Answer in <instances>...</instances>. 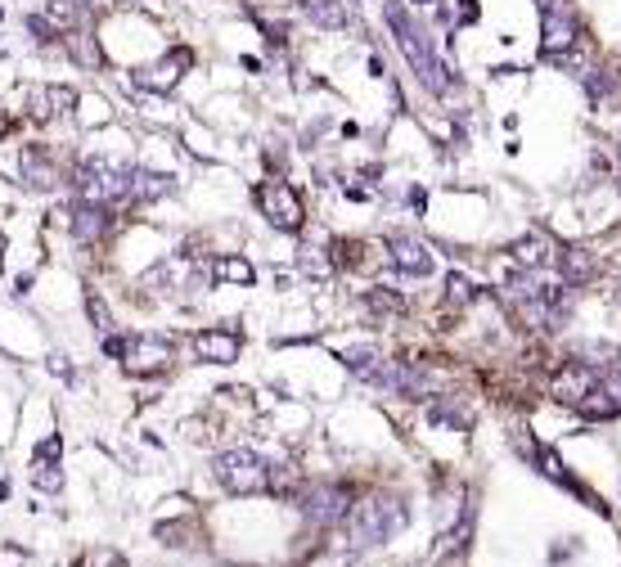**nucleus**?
<instances>
[{"label": "nucleus", "instance_id": "nucleus-1", "mask_svg": "<svg viewBox=\"0 0 621 567\" xmlns=\"http://www.w3.org/2000/svg\"><path fill=\"white\" fill-rule=\"evenodd\" d=\"M383 14H387V27H392L396 45H401L405 63L414 68V77H419L428 90H437V95H441V90H446V63L437 59V50H432L428 32L414 23L410 9H405L401 0H383Z\"/></svg>", "mask_w": 621, "mask_h": 567}, {"label": "nucleus", "instance_id": "nucleus-2", "mask_svg": "<svg viewBox=\"0 0 621 567\" xmlns=\"http://www.w3.org/2000/svg\"><path fill=\"white\" fill-rule=\"evenodd\" d=\"M410 513L396 495H369L365 504H356L347 518V531H351V545H378V540H392L396 531H405Z\"/></svg>", "mask_w": 621, "mask_h": 567}, {"label": "nucleus", "instance_id": "nucleus-3", "mask_svg": "<svg viewBox=\"0 0 621 567\" xmlns=\"http://www.w3.org/2000/svg\"><path fill=\"white\" fill-rule=\"evenodd\" d=\"M212 473L216 482L225 486L230 495H257V491H270V464L248 446H230L212 459Z\"/></svg>", "mask_w": 621, "mask_h": 567}, {"label": "nucleus", "instance_id": "nucleus-4", "mask_svg": "<svg viewBox=\"0 0 621 567\" xmlns=\"http://www.w3.org/2000/svg\"><path fill=\"white\" fill-rule=\"evenodd\" d=\"M126 171L131 167H122V162H113V158H86L72 171V185H77L81 203L108 207V203H122L126 198Z\"/></svg>", "mask_w": 621, "mask_h": 567}, {"label": "nucleus", "instance_id": "nucleus-5", "mask_svg": "<svg viewBox=\"0 0 621 567\" xmlns=\"http://www.w3.org/2000/svg\"><path fill=\"white\" fill-rule=\"evenodd\" d=\"M257 207L266 212V221L275 225V230H288L297 234L302 230V198H297V189L288 185V180H266V185L257 189Z\"/></svg>", "mask_w": 621, "mask_h": 567}, {"label": "nucleus", "instance_id": "nucleus-6", "mask_svg": "<svg viewBox=\"0 0 621 567\" xmlns=\"http://www.w3.org/2000/svg\"><path fill=\"white\" fill-rule=\"evenodd\" d=\"M171 356H176V347H171V338H162V333H135L122 347L126 374H158V369L171 365Z\"/></svg>", "mask_w": 621, "mask_h": 567}, {"label": "nucleus", "instance_id": "nucleus-7", "mask_svg": "<svg viewBox=\"0 0 621 567\" xmlns=\"http://www.w3.org/2000/svg\"><path fill=\"white\" fill-rule=\"evenodd\" d=\"M540 14H545V41H540L545 59H558L563 50H572V45L581 41V23H576V14L563 5V0H549Z\"/></svg>", "mask_w": 621, "mask_h": 567}, {"label": "nucleus", "instance_id": "nucleus-8", "mask_svg": "<svg viewBox=\"0 0 621 567\" xmlns=\"http://www.w3.org/2000/svg\"><path fill=\"white\" fill-rule=\"evenodd\" d=\"M347 504H351V495H347V486H338V482H311L302 495V513L311 522H324V527L347 518Z\"/></svg>", "mask_w": 621, "mask_h": 567}, {"label": "nucleus", "instance_id": "nucleus-9", "mask_svg": "<svg viewBox=\"0 0 621 567\" xmlns=\"http://www.w3.org/2000/svg\"><path fill=\"white\" fill-rule=\"evenodd\" d=\"M189 63H194V54H189V50H171V54H162V59H153V63H144V68H135L131 81H135L140 90H158V95H162V90H171L180 77H185Z\"/></svg>", "mask_w": 621, "mask_h": 567}, {"label": "nucleus", "instance_id": "nucleus-10", "mask_svg": "<svg viewBox=\"0 0 621 567\" xmlns=\"http://www.w3.org/2000/svg\"><path fill=\"white\" fill-rule=\"evenodd\" d=\"M383 248H387V261H392L396 270H405V275H419V279L432 275V252H428V243L414 239V234H405V230L387 234Z\"/></svg>", "mask_w": 621, "mask_h": 567}, {"label": "nucleus", "instance_id": "nucleus-11", "mask_svg": "<svg viewBox=\"0 0 621 567\" xmlns=\"http://www.w3.org/2000/svg\"><path fill=\"white\" fill-rule=\"evenodd\" d=\"M594 387H599V369L572 360V365H563V369H558V378H554V401L558 405H572V410H576V405H581Z\"/></svg>", "mask_w": 621, "mask_h": 567}, {"label": "nucleus", "instance_id": "nucleus-12", "mask_svg": "<svg viewBox=\"0 0 621 567\" xmlns=\"http://www.w3.org/2000/svg\"><path fill=\"white\" fill-rule=\"evenodd\" d=\"M18 176H23V185L36 189V194L59 185V167H54L45 144H23V153H18Z\"/></svg>", "mask_w": 621, "mask_h": 567}, {"label": "nucleus", "instance_id": "nucleus-13", "mask_svg": "<svg viewBox=\"0 0 621 567\" xmlns=\"http://www.w3.org/2000/svg\"><path fill=\"white\" fill-rule=\"evenodd\" d=\"M23 99H27V117H36V122H50V117L72 113V104H77V90H72V86H27Z\"/></svg>", "mask_w": 621, "mask_h": 567}, {"label": "nucleus", "instance_id": "nucleus-14", "mask_svg": "<svg viewBox=\"0 0 621 567\" xmlns=\"http://www.w3.org/2000/svg\"><path fill=\"white\" fill-rule=\"evenodd\" d=\"M239 347H243V338L234 329H225V324H216V329H203L194 338L198 360H207V365H230V360H239Z\"/></svg>", "mask_w": 621, "mask_h": 567}, {"label": "nucleus", "instance_id": "nucleus-15", "mask_svg": "<svg viewBox=\"0 0 621 567\" xmlns=\"http://www.w3.org/2000/svg\"><path fill=\"white\" fill-rule=\"evenodd\" d=\"M104 230H108V207H99V203H77L72 207V234H77L81 243L104 239Z\"/></svg>", "mask_w": 621, "mask_h": 567}, {"label": "nucleus", "instance_id": "nucleus-16", "mask_svg": "<svg viewBox=\"0 0 621 567\" xmlns=\"http://www.w3.org/2000/svg\"><path fill=\"white\" fill-rule=\"evenodd\" d=\"M162 194H171V180L167 176H158V171H126V198L131 203H153V198H162Z\"/></svg>", "mask_w": 621, "mask_h": 567}, {"label": "nucleus", "instance_id": "nucleus-17", "mask_svg": "<svg viewBox=\"0 0 621 567\" xmlns=\"http://www.w3.org/2000/svg\"><path fill=\"white\" fill-rule=\"evenodd\" d=\"M342 365H347L356 378H365V383H378V374H383L387 356H383L378 347H365V342H360V347H347V351H342Z\"/></svg>", "mask_w": 621, "mask_h": 567}, {"label": "nucleus", "instance_id": "nucleus-18", "mask_svg": "<svg viewBox=\"0 0 621 567\" xmlns=\"http://www.w3.org/2000/svg\"><path fill=\"white\" fill-rule=\"evenodd\" d=\"M513 261H518L522 270H545V266H554V261H558V252L549 248L540 234H531V239H518V243H513Z\"/></svg>", "mask_w": 621, "mask_h": 567}, {"label": "nucleus", "instance_id": "nucleus-19", "mask_svg": "<svg viewBox=\"0 0 621 567\" xmlns=\"http://www.w3.org/2000/svg\"><path fill=\"white\" fill-rule=\"evenodd\" d=\"M63 50H68L72 59L81 63V68H99V63H104V54H99V41L90 32H81V27L63 32Z\"/></svg>", "mask_w": 621, "mask_h": 567}, {"label": "nucleus", "instance_id": "nucleus-20", "mask_svg": "<svg viewBox=\"0 0 621 567\" xmlns=\"http://www.w3.org/2000/svg\"><path fill=\"white\" fill-rule=\"evenodd\" d=\"M212 279L216 284H243L248 288L252 279H257V270H252L248 257H216L212 261Z\"/></svg>", "mask_w": 621, "mask_h": 567}, {"label": "nucleus", "instance_id": "nucleus-21", "mask_svg": "<svg viewBox=\"0 0 621 567\" xmlns=\"http://www.w3.org/2000/svg\"><path fill=\"white\" fill-rule=\"evenodd\" d=\"M558 270H563V279L576 288V284H585V279L594 275V257L590 252H581V248H563L558 252Z\"/></svg>", "mask_w": 621, "mask_h": 567}, {"label": "nucleus", "instance_id": "nucleus-22", "mask_svg": "<svg viewBox=\"0 0 621 567\" xmlns=\"http://www.w3.org/2000/svg\"><path fill=\"white\" fill-rule=\"evenodd\" d=\"M302 14L311 18L315 27H342V23H347L342 0H302Z\"/></svg>", "mask_w": 621, "mask_h": 567}, {"label": "nucleus", "instance_id": "nucleus-23", "mask_svg": "<svg viewBox=\"0 0 621 567\" xmlns=\"http://www.w3.org/2000/svg\"><path fill=\"white\" fill-rule=\"evenodd\" d=\"M32 482L41 491H59L63 473H59V455H32Z\"/></svg>", "mask_w": 621, "mask_h": 567}, {"label": "nucleus", "instance_id": "nucleus-24", "mask_svg": "<svg viewBox=\"0 0 621 567\" xmlns=\"http://www.w3.org/2000/svg\"><path fill=\"white\" fill-rule=\"evenodd\" d=\"M446 297H450L455 306H468V302L477 297V284H473V279H464V275H450V279H446Z\"/></svg>", "mask_w": 621, "mask_h": 567}, {"label": "nucleus", "instance_id": "nucleus-25", "mask_svg": "<svg viewBox=\"0 0 621 567\" xmlns=\"http://www.w3.org/2000/svg\"><path fill=\"white\" fill-rule=\"evenodd\" d=\"M81 567H126V558L117 554V549H104V545H99V549H90V554L81 558Z\"/></svg>", "mask_w": 621, "mask_h": 567}, {"label": "nucleus", "instance_id": "nucleus-26", "mask_svg": "<svg viewBox=\"0 0 621 567\" xmlns=\"http://www.w3.org/2000/svg\"><path fill=\"white\" fill-rule=\"evenodd\" d=\"M365 306H369V311H392V315H396L405 302H401V297H396V293H383V288H374V293L365 297Z\"/></svg>", "mask_w": 621, "mask_h": 567}, {"label": "nucleus", "instance_id": "nucleus-27", "mask_svg": "<svg viewBox=\"0 0 621 567\" xmlns=\"http://www.w3.org/2000/svg\"><path fill=\"white\" fill-rule=\"evenodd\" d=\"M86 311H90V320H95V329H99V333L113 329V320H108V306H104V297H99V293H90V297H86Z\"/></svg>", "mask_w": 621, "mask_h": 567}, {"label": "nucleus", "instance_id": "nucleus-28", "mask_svg": "<svg viewBox=\"0 0 621 567\" xmlns=\"http://www.w3.org/2000/svg\"><path fill=\"white\" fill-rule=\"evenodd\" d=\"M68 5H72V9H90V5H95V0H68Z\"/></svg>", "mask_w": 621, "mask_h": 567}, {"label": "nucleus", "instance_id": "nucleus-29", "mask_svg": "<svg viewBox=\"0 0 621 567\" xmlns=\"http://www.w3.org/2000/svg\"><path fill=\"white\" fill-rule=\"evenodd\" d=\"M122 5H149V0H122Z\"/></svg>", "mask_w": 621, "mask_h": 567}, {"label": "nucleus", "instance_id": "nucleus-30", "mask_svg": "<svg viewBox=\"0 0 621 567\" xmlns=\"http://www.w3.org/2000/svg\"><path fill=\"white\" fill-rule=\"evenodd\" d=\"M414 5H432V0H414Z\"/></svg>", "mask_w": 621, "mask_h": 567}, {"label": "nucleus", "instance_id": "nucleus-31", "mask_svg": "<svg viewBox=\"0 0 621 567\" xmlns=\"http://www.w3.org/2000/svg\"><path fill=\"white\" fill-rule=\"evenodd\" d=\"M617 153H621V149H617Z\"/></svg>", "mask_w": 621, "mask_h": 567}]
</instances>
